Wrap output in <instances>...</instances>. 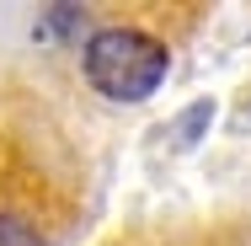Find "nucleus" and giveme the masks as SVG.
<instances>
[{
    "label": "nucleus",
    "mask_w": 251,
    "mask_h": 246,
    "mask_svg": "<svg viewBox=\"0 0 251 246\" xmlns=\"http://www.w3.org/2000/svg\"><path fill=\"white\" fill-rule=\"evenodd\" d=\"M166 49L139 27H107L86 43V81L112 102H145L166 81Z\"/></svg>",
    "instance_id": "1"
},
{
    "label": "nucleus",
    "mask_w": 251,
    "mask_h": 246,
    "mask_svg": "<svg viewBox=\"0 0 251 246\" xmlns=\"http://www.w3.org/2000/svg\"><path fill=\"white\" fill-rule=\"evenodd\" d=\"M0 246H43V236L22 214H0Z\"/></svg>",
    "instance_id": "2"
}]
</instances>
